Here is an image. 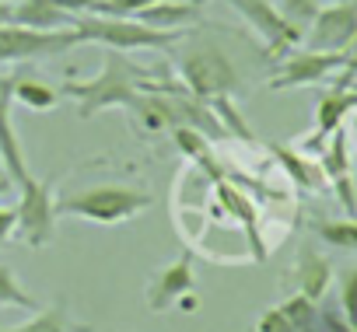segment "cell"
<instances>
[{
	"instance_id": "d590c367",
	"label": "cell",
	"mask_w": 357,
	"mask_h": 332,
	"mask_svg": "<svg viewBox=\"0 0 357 332\" xmlns=\"http://www.w3.org/2000/svg\"><path fill=\"white\" fill-rule=\"evenodd\" d=\"M273 4H280V0H273Z\"/></svg>"
},
{
	"instance_id": "52a82bcc",
	"label": "cell",
	"mask_w": 357,
	"mask_h": 332,
	"mask_svg": "<svg viewBox=\"0 0 357 332\" xmlns=\"http://www.w3.org/2000/svg\"><path fill=\"white\" fill-rule=\"evenodd\" d=\"M77 42L74 29H63V32H36V29H25V25H0V63H36V60H46V56H63L70 53Z\"/></svg>"
},
{
	"instance_id": "4316f807",
	"label": "cell",
	"mask_w": 357,
	"mask_h": 332,
	"mask_svg": "<svg viewBox=\"0 0 357 332\" xmlns=\"http://www.w3.org/2000/svg\"><path fill=\"white\" fill-rule=\"evenodd\" d=\"M312 332H350V329H347V322H343L336 311H322V308H319V322H315Z\"/></svg>"
},
{
	"instance_id": "6da1fadb",
	"label": "cell",
	"mask_w": 357,
	"mask_h": 332,
	"mask_svg": "<svg viewBox=\"0 0 357 332\" xmlns=\"http://www.w3.org/2000/svg\"><path fill=\"white\" fill-rule=\"evenodd\" d=\"M147 77H151V70H140L133 60H126V53L109 49L102 56V67H98L95 77H88V81H63L60 95L77 105L81 119H95L105 109H130Z\"/></svg>"
},
{
	"instance_id": "7a4b0ae2",
	"label": "cell",
	"mask_w": 357,
	"mask_h": 332,
	"mask_svg": "<svg viewBox=\"0 0 357 332\" xmlns=\"http://www.w3.org/2000/svg\"><path fill=\"white\" fill-rule=\"evenodd\" d=\"M175 67H178V81H183V88L193 98H200V102L235 98L242 91V74H238L235 60L221 46H214L207 39L190 42L186 53L175 60Z\"/></svg>"
},
{
	"instance_id": "5b68a950",
	"label": "cell",
	"mask_w": 357,
	"mask_h": 332,
	"mask_svg": "<svg viewBox=\"0 0 357 332\" xmlns=\"http://www.w3.org/2000/svg\"><path fill=\"white\" fill-rule=\"evenodd\" d=\"M56 182L60 175H46V179H32L29 186H22V200L15 207L18 210L15 235L29 248H46L56 238V203H53Z\"/></svg>"
},
{
	"instance_id": "5bb4252c",
	"label": "cell",
	"mask_w": 357,
	"mask_h": 332,
	"mask_svg": "<svg viewBox=\"0 0 357 332\" xmlns=\"http://www.w3.org/2000/svg\"><path fill=\"white\" fill-rule=\"evenodd\" d=\"M133 18L147 29H158V32H186L200 18V11L190 0H154V4H147Z\"/></svg>"
},
{
	"instance_id": "f546056e",
	"label": "cell",
	"mask_w": 357,
	"mask_h": 332,
	"mask_svg": "<svg viewBox=\"0 0 357 332\" xmlns=\"http://www.w3.org/2000/svg\"><path fill=\"white\" fill-rule=\"evenodd\" d=\"M11 11H15V4H4V0H0V25L11 22Z\"/></svg>"
},
{
	"instance_id": "ac0fdd59",
	"label": "cell",
	"mask_w": 357,
	"mask_h": 332,
	"mask_svg": "<svg viewBox=\"0 0 357 332\" xmlns=\"http://www.w3.org/2000/svg\"><path fill=\"white\" fill-rule=\"evenodd\" d=\"M312 235L319 242H326L329 248L357 255V217H343V221H326L322 217V221L312 224Z\"/></svg>"
},
{
	"instance_id": "8fae6325",
	"label": "cell",
	"mask_w": 357,
	"mask_h": 332,
	"mask_svg": "<svg viewBox=\"0 0 357 332\" xmlns=\"http://www.w3.org/2000/svg\"><path fill=\"white\" fill-rule=\"evenodd\" d=\"M11 105H15V77L0 74V164H4V172L15 186H29L32 172H29L22 140H18L15 122H11Z\"/></svg>"
},
{
	"instance_id": "83f0119b",
	"label": "cell",
	"mask_w": 357,
	"mask_h": 332,
	"mask_svg": "<svg viewBox=\"0 0 357 332\" xmlns=\"http://www.w3.org/2000/svg\"><path fill=\"white\" fill-rule=\"evenodd\" d=\"M15 228H18V210L0 203V245H4V242L15 235Z\"/></svg>"
},
{
	"instance_id": "e575fe53",
	"label": "cell",
	"mask_w": 357,
	"mask_h": 332,
	"mask_svg": "<svg viewBox=\"0 0 357 332\" xmlns=\"http://www.w3.org/2000/svg\"><path fill=\"white\" fill-rule=\"evenodd\" d=\"M4 4H15V0H4Z\"/></svg>"
},
{
	"instance_id": "ffe728a7",
	"label": "cell",
	"mask_w": 357,
	"mask_h": 332,
	"mask_svg": "<svg viewBox=\"0 0 357 332\" xmlns=\"http://www.w3.org/2000/svg\"><path fill=\"white\" fill-rule=\"evenodd\" d=\"M0 308H29V311H39L43 304L18 283L15 269L8 262H0Z\"/></svg>"
},
{
	"instance_id": "30bf717a",
	"label": "cell",
	"mask_w": 357,
	"mask_h": 332,
	"mask_svg": "<svg viewBox=\"0 0 357 332\" xmlns=\"http://www.w3.org/2000/svg\"><path fill=\"white\" fill-rule=\"evenodd\" d=\"M347 143H350L347 126L333 129L322 154H319V168L329 179V186H333L336 200L343 203L347 217H357V189H354V168H350V147Z\"/></svg>"
},
{
	"instance_id": "1f68e13d",
	"label": "cell",
	"mask_w": 357,
	"mask_h": 332,
	"mask_svg": "<svg viewBox=\"0 0 357 332\" xmlns=\"http://www.w3.org/2000/svg\"><path fill=\"white\" fill-rule=\"evenodd\" d=\"M8 189H11V179H8V175H0V196H4Z\"/></svg>"
},
{
	"instance_id": "f1b7e54d",
	"label": "cell",
	"mask_w": 357,
	"mask_h": 332,
	"mask_svg": "<svg viewBox=\"0 0 357 332\" xmlns=\"http://www.w3.org/2000/svg\"><path fill=\"white\" fill-rule=\"evenodd\" d=\"M175 308H178V311H186V315H193V311H200V294H197V290H186L183 297H178V301H175Z\"/></svg>"
},
{
	"instance_id": "ba28073f",
	"label": "cell",
	"mask_w": 357,
	"mask_h": 332,
	"mask_svg": "<svg viewBox=\"0 0 357 332\" xmlns=\"http://www.w3.org/2000/svg\"><path fill=\"white\" fill-rule=\"evenodd\" d=\"M225 4L231 11H238L245 18V25L263 39V49L266 56H287L294 46L305 42V35L280 15V8L273 4V0H225Z\"/></svg>"
},
{
	"instance_id": "603a6c76",
	"label": "cell",
	"mask_w": 357,
	"mask_h": 332,
	"mask_svg": "<svg viewBox=\"0 0 357 332\" xmlns=\"http://www.w3.org/2000/svg\"><path fill=\"white\" fill-rule=\"evenodd\" d=\"M172 136H175L178 150H183L186 157H193V161H207V157H211V140H207L204 133H197V129H190V126H175Z\"/></svg>"
},
{
	"instance_id": "9c48e42d",
	"label": "cell",
	"mask_w": 357,
	"mask_h": 332,
	"mask_svg": "<svg viewBox=\"0 0 357 332\" xmlns=\"http://www.w3.org/2000/svg\"><path fill=\"white\" fill-rule=\"evenodd\" d=\"M308 49L322 53H347L357 46V0H336L329 8H319L312 25L305 29Z\"/></svg>"
},
{
	"instance_id": "d6a6232c",
	"label": "cell",
	"mask_w": 357,
	"mask_h": 332,
	"mask_svg": "<svg viewBox=\"0 0 357 332\" xmlns=\"http://www.w3.org/2000/svg\"><path fill=\"white\" fill-rule=\"evenodd\" d=\"M190 4H193V8H197V11H204V8H207V4H211V0H190Z\"/></svg>"
},
{
	"instance_id": "9a60e30c",
	"label": "cell",
	"mask_w": 357,
	"mask_h": 332,
	"mask_svg": "<svg viewBox=\"0 0 357 332\" xmlns=\"http://www.w3.org/2000/svg\"><path fill=\"white\" fill-rule=\"evenodd\" d=\"M15 25L36 29V32H63L74 29V15L60 11L53 0H15V11H11Z\"/></svg>"
},
{
	"instance_id": "d4e9b609",
	"label": "cell",
	"mask_w": 357,
	"mask_h": 332,
	"mask_svg": "<svg viewBox=\"0 0 357 332\" xmlns=\"http://www.w3.org/2000/svg\"><path fill=\"white\" fill-rule=\"evenodd\" d=\"M256 332H298V329H294V322L284 315V308L277 304V308H266V311L259 315Z\"/></svg>"
},
{
	"instance_id": "d6986e66",
	"label": "cell",
	"mask_w": 357,
	"mask_h": 332,
	"mask_svg": "<svg viewBox=\"0 0 357 332\" xmlns=\"http://www.w3.org/2000/svg\"><path fill=\"white\" fill-rule=\"evenodd\" d=\"M273 157L284 164V168H287V175L301 186V189H319L322 186V168H319V164H312V161H305L298 150H287V147H273Z\"/></svg>"
},
{
	"instance_id": "484cf974",
	"label": "cell",
	"mask_w": 357,
	"mask_h": 332,
	"mask_svg": "<svg viewBox=\"0 0 357 332\" xmlns=\"http://www.w3.org/2000/svg\"><path fill=\"white\" fill-rule=\"evenodd\" d=\"M147 4H154V0H105V15H112V18H133Z\"/></svg>"
},
{
	"instance_id": "3957f363",
	"label": "cell",
	"mask_w": 357,
	"mask_h": 332,
	"mask_svg": "<svg viewBox=\"0 0 357 332\" xmlns=\"http://www.w3.org/2000/svg\"><path fill=\"white\" fill-rule=\"evenodd\" d=\"M151 207H154L151 193H140L130 186H91V189H81L74 196H63L56 203V217H81V221L98 224V228H116V224H126Z\"/></svg>"
},
{
	"instance_id": "4dcf8cb0",
	"label": "cell",
	"mask_w": 357,
	"mask_h": 332,
	"mask_svg": "<svg viewBox=\"0 0 357 332\" xmlns=\"http://www.w3.org/2000/svg\"><path fill=\"white\" fill-rule=\"evenodd\" d=\"M347 136L354 140V147H357V109L350 112V129H347Z\"/></svg>"
},
{
	"instance_id": "8992f818",
	"label": "cell",
	"mask_w": 357,
	"mask_h": 332,
	"mask_svg": "<svg viewBox=\"0 0 357 332\" xmlns=\"http://www.w3.org/2000/svg\"><path fill=\"white\" fill-rule=\"evenodd\" d=\"M354 63V49L347 53H322V49H301V53H287L280 56L273 77L266 81L270 91H291V88H308V84H322L333 74H343Z\"/></svg>"
},
{
	"instance_id": "4fadbf2b",
	"label": "cell",
	"mask_w": 357,
	"mask_h": 332,
	"mask_svg": "<svg viewBox=\"0 0 357 332\" xmlns=\"http://www.w3.org/2000/svg\"><path fill=\"white\" fill-rule=\"evenodd\" d=\"M287 280L294 283V294H305L308 301L319 304V301L326 297L329 283H333V262H329L322 252H315L312 245H305V248L298 252V259H294Z\"/></svg>"
},
{
	"instance_id": "44dd1931",
	"label": "cell",
	"mask_w": 357,
	"mask_h": 332,
	"mask_svg": "<svg viewBox=\"0 0 357 332\" xmlns=\"http://www.w3.org/2000/svg\"><path fill=\"white\" fill-rule=\"evenodd\" d=\"M207 105H211V109H214V116L221 119L225 133H231V136H238V140H249V143H252V129H249V122L242 119V112H238L235 98H214V102H207Z\"/></svg>"
},
{
	"instance_id": "836d02e7",
	"label": "cell",
	"mask_w": 357,
	"mask_h": 332,
	"mask_svg": "<svg viewBox=\"0 0 357 332\" xmlns=\"http://www.w3.org/2000/svg\"><path fill=\"white\" fill-rule=\"evenodd\" d=\"M0 175H8V172H4V164H0Z\"/></svg>"
},
{
	"instance_id": "7c38bea8",
	"label": "cell",
	"mask_w": 357,
	"mask_h": 332,
	"mask_svg": "<svg viewBox=\"0 0 357 332\" xmlns=\"http://www.w3.org/2000/svg\"><path fill=\"white\" fill-rule=\"evenodd\" d=\"M197 283V273H193V252H183L175 262H168L165 269H158L151 280H147V290H144V301L151 311H165L172 308L186 290H193Z\"/></svg>"
},
{
	"instance_id": "2e32d148",
	"label": "cell",
	"mask_w": 357,
	"mask_h": 332,
	"mask_svg": "<svg viewBox=\"0 0 357 332\" xmlns=\"http://www.w3.org/2000/svg\"><path fill=\"white\" fill-rule=\"evenodd\" d=\"M0 332H91V325L74 322L70 311H67V304L56 301V304H50V308H39L29 322L11 325V329H0Z\"/></svg>"
},
{
	"instance_id": "277c9868",
	"label": "cell",
	"mask_w": 357,
	"mask_h": 332,
	"mask_svg": "<svg viewBox=\"0 0 357 332\" xmlns=\"http://www.w3.org/2000/svg\"><path fill=\"white\" fill-rule=\"evenodd\" d=\"M74 35H77V42H98L116 53L168 49L183 39V32H158V29L140 25L137 18H112V15H77Z\"/></svg>"
},
{
	"instance_id": "cb8c5ba5",
	"label": "cell",
	"mask_w": 357,
	"mask_h": 332,
	"mask_svg": "<svg viewBox=\"0 0 357 332\" xmlns=\"http://www.w3.org/2000/svg\"><path fill=\"white\" fill-rule=\"evenodd\" d=\"M280 15L305 35V29H308L312 18L319 15V4H315V0H280Z\"/></svg>"
},
{
	"instance_id": "e0dca14e",
	"label": "cell",
	"mask_w": 357,
	"mask_h": 332,
	"mask_svg": "<svg viewBox=\"0 0 357 332\" xmlns=\"http://www.w3.org/2000/svg\"><path fill=\"white\" fill-rule=\"evenodd\" d=\"M60 88L46 84V81H36V77H15V102H22L25 109L32 112H50L60 105Z\"/></svg>"
},
{
	"instance_id": "7402d4cb",
	"label": "cell",
	"mask_w": 357,
	"mask_h": 332,
	"mask_svg": "<svg viewBox=\"0 0 357 332\" xmlns=\"http://www.w3.org/2000/svg\"><path fill=\"white\" fill-rule=\"evenodd\" d=\"M340 318L350 332H357V266L343 269L340 276Z\"/></svg>"
}]
</instances>
